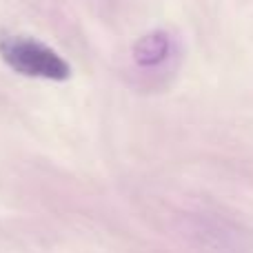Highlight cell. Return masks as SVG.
I'll use <instances>...</instances> for the list:
<instances>
[{"mask_svg": "<svg viewBox=\"0 0 253 253\" xmlns=\"http://www.w3.org/2000/svg\"><path fill=\"white\" fill-rule=\"evenodd\" d=\"M175 56V44L165 31L149 34L135 44L133 58L142 69H165Z\"/></svg>", "mask_w": 253, "mask_h": 253, "instance_id": "cell-2", "label": "cell"}, {"mask_svg": "<svg viewBox=\"0 0 253 253\" xmlns=\"http://www.w3.org/2000/svg\"><path fill=\"white\" fill-rule=\"evenodd\" d=\"M0 56L13 71L22 76L47 80L69 78V65L47 44L27 36H2Z\"/></svg>", "mask_w": 253, "mask_h": 253, "instance_id": "cell-1", "label": "cell"}]
</instances>
